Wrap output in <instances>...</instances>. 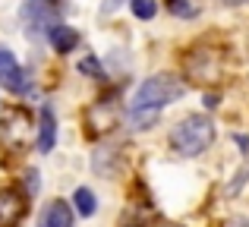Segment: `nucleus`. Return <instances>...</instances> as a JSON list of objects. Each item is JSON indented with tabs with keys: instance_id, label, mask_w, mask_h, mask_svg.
Here are the masks:
<instances>
[{
	"instance_id": "f257e3e1",
	"label": "nucleus",
	"mask_w": 249,
	"mask_h": 227,
	"mask_svg": "<svg viewBox=\"0 0 249 227\" xmlns=\"http://www.w3.org/2000/svg\"><path fill=\"white\" fill-rule=\"evenodd\" d=\"M180 95H183V82L177 79V76H170V73L152 76V79H145L139 86V92H136L129 111H161L164 105L177 101Z\"/></svg>"
},
{
	"instance_id": "f03ea898",
	"label": "nucleus",
	"mask_w": 249,
	"mask_h": 227,
	"mask_svg": "<svg viewBox=\"0 0 249 227\" xmlns=\"http://www.w3.org/2000/svg\"><path fill=\"white\" fill-rule=\"evenodd\" d=\"M214 139V126L208 117H186L183 123H177L174 133H170V145L177 148L180 155H186V158H193V155H202L208 145H212Z\"/></svg>"
},
{
	"instance_id": "7ed1b4c3",
	"label": "nucleus",
	"mask_w": 249,
	"mask_h": 227,
	"mask_svg": "<svg viewBox=\"0 0 249 227\" xmlns=\"http://www.w3.org/2000/svg\"><path fill=\"white\" fill-rule=\"evenodd\" d=\"M25 35L32 38H44L51 35V29H54V10H51L48 0H29L25 3Z\"/></svg>"
},
{
	"instance_id": "20e7f679",
	"label": "nucleus",
	"mask_w": 249,
	"mask_h": 227,
	"mask_svg": "<svg viewBox=\"0 0 249 227\" xmlns=\"http://www.w3.org/2000/svg\"><path fill=\"white\" fill-rule=\"evenodd\" d=\"M0 86L10 88V92H22V88H25V73H22V67L16 63L13 51L3 48V44H0Z\"/></svg>"
},
{
	"instance_id": "39448f33",
	"label": "nucleus",
	"mask_w": 249,
	"mask_h": 227,
	"mask_svg": "<svg viewBox=\"0 0 249 227\" xmlns=\"http://www.w3.org/2000/svg\"><path fill=\"white\" fill-rule=\"evenodd\" d=\"M25 215V202L16 190H0V227H16Z\"/></svg>"
},
{
	"instance_id": "423d86ee",
	"label": "nucleus",
	"mask_w": 249,
	"mask_h": 227,
	"mask_svg": "<svg viewBox=\"0 0 249 227\" xmlns=\"http://www.w3.org/2000/svg\"><path fill=\"white\" fill-rule=\"evenodd\" d=\"M41 227H73V211H70V205L60 202V199H54L41 215Z\"/></svg>"
},
{
	"instance_id": "0eeeda50",
	"label": "nucleus",
	"mask_w": 249,
	"mask_h": 227,
	"mask_svg": "<svg viewBox=\"0 0 249 227\" xmlns=\"http://www.w3.org/2000/svg\"><path fill=\"white\" fill-rule=\"evenodd\" d=\"M57 142V120H54V111H51V105L41 107V133H38V148L41 152H51Z\"/></svg>"
},
{
	"instance_id": "6e6552de",
	"label": "nucleus",
	"mask_w": 249,
	"mask_h": 227,
	"mask_svg": "<svg viewBox=\"0 0 249 227\" xmlns=\"http://www.w3.org/2000/svg\"><path fill=\"white\" fill-rule=\"evenodd\" d=\"M48 38H51V44H54L57 54H70V51L76 48V41H79V35H76L70 25H60V22L51 29V35H48Z\"/></svg>"
},
{
	"instance_id": "1a4fd4ad",
	"label": "nucleus",
	"mask_w": 249,
	"mask_h": 227,
	"mask_svg": "<svg viewBox=\"0 0 249 227\" xmlns=\"http://www.w3.org/2000/svg\"><path fill=\"white\" fill-rule=\"evenodd\" d=\"M73 202H76V211H79L82 218H91V215H95V196H91V190L79 186V190L73 192Z\"/></svg>"
},
{
	"instance_id": "9d476101",
	"label": "nucleus",
	"mask_w": 249,
	"mask_h": 227,
	"mask_svg": "<svg viewBox=\"0 0 249 227\" xmlns=\"http://www.w3.org/2000/svg\"><path fill=\"white\" fill-rule=\"evenodd\" d=\"M167 10L180 19H193L199 13V0H167Z\"/></svg>"
},
{
	"instance_id": "9b49d317",
	"label": "nucleus",
	"mask_w": 249,
	"mask_h": 227,
	"mask_svg": "<svg viewBox=\"0 0 249 227\" xmlns=\"http://www.w3.org/2000/svg\"><path fill=\"white\" fill-rule=\"evenodd\" d=\"M129 6H133V13L139 19H152L155 13H158V3H155V0H129Z\"/></svg>"
},
{
	"instance_id": "f8f14e48",
	"label": "nucleus",
	"mask_w": 249,
	"mask_h": 227,
	"mask_svg": "<svg viewBox=\"0 0 249 227\" xmlns=\"http://www.w3.org/2000/svg\"><path fill=\"white\" fill-rule=\"evenodd\" d=\"M129 120H133L136 129H145L158 120V111H129Z\"/></svg>"
},
{
	"instance_id": "ddd939ff",
	"label": "nucleus",
	"mask_w": 249,
	"mask_h": 227,
	"mask_svg": "<svg viewBox=\"0 0 249 227\" xmlns=\"http://www.w3.org/2000/svg\"><path fill=\"white\" fill-rule=\"evenodd\" d=\"M79 73H85V76H101V67H98L95 57H85V60H79Z\"/></svg>"
},
{
	"instance_id": "4468645a",
	"label": "nucleus",
	"mask_w": 249,
	"mask_h": 227,
	"mask_svg": "<svg viewBox=\"0 0 249 227\" xmlns=\"http://www.w3.org/2000/svg\"><path fill=\"white\" fill-rule=\"evenodd\" d=\"M35 177H38L35 171H29V174H25V186H29V192H35V190H38V180H35Z\"/></svg>"
},
{
	"instance_id": "2eb2a0df",
	"label": "nucleus",
	"mask_w": 249,
	"mask_h": 227,
	"mask_svg": "<svg viewBox=\"0 0 249 227\" xmlns=\"http://www.w3.org/2000/svg\"><path fill=\"white\" fill-rule=\"evenodd\" d=\"M227 3H246V0H227Z\"/></svg>"
},
{
	"instance_id": "dca6fc26",
	"label": "nucleus",
	"mask_w": 249,
	"mask_h": 227,
	"mask_svg": "<svg viewBox=\"0 0 249 227\" xmlns=\"http://www.w3.org/2000/svg\"><path fill=\"white\" fill-rule=\"evenodd\" d=\"M133 227H142V224H133Z\"/></svg>"
}]
</instances>
